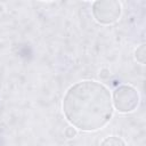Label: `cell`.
I'll use <instances>...</instances> for the list:
<instances>
[{"label":"cell","instance_id":"obj_3","mask_svg":"<svg viewBox=\"0 0 146 146\" xmlns=\"http://www.w3.org/2000/svg\"><path fill=\"white\" fill-rule=\"evenodd\" d=\"M113 104L114 107L121 113L132 112L139 104V95L131 86H120L113 94Z\"/></svg>","mask_w":146,"mask_h":146},{"label":"cell","instance_id":"obj_6","mask_svg":"<svg viewBox=\"0 0 146 146\" xmlns=\"http://www.w3.org/2000/svg\"><path fill=\"white\" fill-rule=\"evenodd\" d=\"M76 135V131H75V129L73 128V127H70V128H67L66 130H65V136L67 137V138H72V137H74Z\"/></svg>","mask_w":146,"mask_h":146},{"label":"cell","instance_id":"obj_2","mask_svg":"<svg viewBox=\"0 0 146 146\" xmlns=\"http://www.w3.org/2000/svg\"><path fill=\"white\" fill-rule=\"evenodd\" d=\"M95 19L104 25L115 23L121 15V3L115 0H98L92 5Z\"/></svg>","mask_w":146,"mask_h":146},{"label":"cell","instance_id":"obj_4","mask_svg":"<svg viewBox=\"0 0 146 146\" xmlns=\"http://www.w3.org/2000/svg\"><path fill=\"white\" fill-rule=\"evenodd\" d=\"M100 146H127L124 140L120 137H116V136H111V137H107L105 138Z\"/></svg>","mask_w":146,"mask_h":146},{"label":"cell","instance_id":"obj_5","mask_svg":"<svg viewBox=\"0 0 146 146\" xmlns=\"http://www.w3.org/2000/svg\"><path fill=\"white\" fill-rule=\"evenodd\" d=\"M136 59L141 63V64H145V60H146V49H145V44H141L139 46L137 49H136Z\"/></svg>","mask_w":146,"mask_h":146},{"label":"cell","instance_id":"obj_1","mask_svg":"<svg viewBox=\"0 0 146 146\" xmlns=\"http://www.w3.org/2000/svg\"><path fill=\"white\" fill-rule=\"evenodd\" d=\"M63 112L74 128L82 131L98 130L112 117L111 94L99 82L92 80L78 82L66 91Z\"/></svg>","mask_w":146,"mask_h":146}]
</instances>
